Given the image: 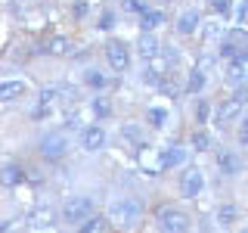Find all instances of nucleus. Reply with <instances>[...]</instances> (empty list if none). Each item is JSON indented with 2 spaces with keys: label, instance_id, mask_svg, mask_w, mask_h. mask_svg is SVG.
I'll use <instances>...</instances> for the list:
<instances>
[{
  "label": "nucleus",
  "instance_id": "obj_1",
  "mask_svg": "<svg viewBox=\"0 0 248 233\" xmlns=\"http://www.w3.org/2000/svg\"><path fill=\"white\" fill-rule=\"evenodd\" d=\"M143 217H146V208H143V202H140L137 196H121V199H115L112 205H108V221L115 224L118 230H137L140 224H143Z\"/></svg>",
  "mask_w": 248,
  "mask_h": 233
},
{
  "label": "nucleus",
  "instance_id": "obj_2",
  "mask_svg": "<svg viewBox=\"0 0 248 233\" xmlns=\"http://www.w3.org/2000/svg\"><path fill=\"white\" fill-rule=\"evenodd\" d=\"M68 150H72V137H68V131H50V134H44L41 140H37V152H41V159H46V162L65 159Z\"/></svg>",
  "mask_w": 248,
  "mask_h": 233
},
{
  "label": "nucleus",
  "instance_id": "obj_3",
  "mask_svg": "<svg viewBox=\"0 0 248 233\" xmlns=\"http://www.w3.org/2000/svg\"><path fill=\"white\" fill-rule=\"evenodd\" d=\"M245 106H248V84L236 87V93H232L230 100H223V103L214 109V124H217V128L230 124L232 118H239V115L245 112Z\"/></svg>",
  "mask_w": 248,
  "mask_h": 233
},
{
  "label": "nucleus",
  "instance_id": "obj_4",
  "mask_svg": "<svg viewBox=\"0 0 248 233\" xmlns=\"http://www.w3.org/2000/svg\"><path fill=\"white\" fill-rule=\"evenodd\" d=\"M62 221L65 224H78L81 227L84 221H90L93 215H96V199H90V196H72V199H65V205H62Z\"/></svg>",
  "mask_w": 248,
  "mask_h": 233
},
{
  "label": "nucleus",
  "instance_id": "obj_5",
  "mask_svg": "<svg viewBox=\"0 0 248 233\" xmlns=\"http://www.w3.org/2000/svg\"><path fill=\"white\" fill-rule=\"evenodd\" d=\"M155 224H158L161 233H189V217L174 205H161L155 212Z\"/></svg>",
  "mask_w": 248,
  "mask_h": 233
},
{
  "label": "nucleus",
  "instance_id": "obj_6",
  "mask_svg": "<svg viewBox=\"0 0 248 233\" xmlns=\"http://www.w3.org/2000/svg\"><path fill=\"white\" fill-rule=\"evenodd\" d=\"M223 81L232 84V87H242L248 81V53H239L236 59H227V66H223Z\"/></svg>",
  "mask_w": 248,
  "mask_h": 233
},
{
  "label": "nucleus",
  "instance_id": "obj_7",
  "mask_svg": "<svg viewBox=\"0 0 248 233\" xmlns=\"http://www.w3.org/2000/svg\"><path fill=\"white\" fill-rule=\"evenodd\" d=\"M106 59H108V66H112L115 72H127V66H130V50H127V44L118 41V37H112V41L106 44Z\"/></svg>",
  "mask_w": 248,
  "mask_h": 233
},
{
  "label": "nucleus",
  "instance_id": "obj_8",
  "mask_svg": "<svg viewBox=\"0 0 248 233\" xmlns=\"http://www.w3.org/2000/svg\"><path fill=\"white\" fill-rule=\"evenodd\" d=\"M202 190H205V174L199 168H186L180 174V193L186 199H196Z\"/></svg>",
  "mask_w": 248,
  "mask_h": 233
},
{
  "label": "nucleus",
  "instance_id": "obj_9",
  "mask_svg": "<svg viewBox=\"0 0 248 233\" xmlns=\"http://www.w3.org/2000/svg\"><path fill=\"white\" fill-rule=\"evenodd\" d=\"M183 162H186V150H180V146H168V150L158 152L152 174H158V171H168V168H177V165H183Z\"/></svg>",
  "mask_w": 248,
  "mask_h": 233
},
{
  "label": "nucleus",
  "instance_id": "obj_10",
  "mask_svg": "<svg viewBox=\"0 0 248 233\" xmlns=\"http://www.w3.org/2000/svg\"><path fill=\"white\" fill-rule=\"evenodd\" d=\"M28 224H31V227H37V230L53 227V224H56V208H53L50 202H41V205L28 215Z\"/></svg>",
  "mask_w": 248,
  "mask_h": 233
},
{
  "label": "nucleus",
  "instance_id": "obj_11",
  "mask_svg": "<svg viewBox=\"0 0 248 233\" xmlns=\"http://www.w3.org/2000/svg\"><path fill=\"white\" fill-rule=\"evenodd\" d=\"M81 146L87 152H99V150H103V146H106V128H103V124H90V128H84Z\"/></svg>",
  "mask_w": 248,
  "mask_h": 233
},
{
  "label": "nucleus",
  "instance_id": "obj_12",
  "mask_svg": "<svg viewBox=\"0 0 248 233\" xmlns=\"http://www.w3.org/2000/svg\"><path fill=\"white\" fill-rule=\"evenodd\" d=\"M22 181H25V165H19V162H3V168H0V183L19 186Z\"/></svg>",
  "mask_w": 248,
  "mask_h": 233
},
{
  "label": "nucleus",
  "instance_id": "obj_13",
  "mask_svg": "<svg viewBox=\"0 0 248 233\" xmlns=\"http://www.w3.org/2000/svg\"><path fill=\"white\" fill-rule=\"evenodd\" d=\"M217 168H220L227 177H236L239 171H242V162H239V155L232 150H220L217 152Z\"/></svg>",
  "mask_w": 248,
  "mask_h": 233
},
{
  "label": "nucleus",
  "instance_id": "obj_14",
  "mask_svg": "<svg viewBox=\"0 0 248 233\" xmlns=\"http://www.w3.org/2000/svg\"><path fill=\"white\" fill-rule=\"evenodd\" d=\"M158 47H161L158 37L149 34V31H143V34H140V41H137V53L143 59H155V56H158Z\"/></svg>",
  "mask_w": 248,
  "mask_h": 233
},
{
  "label": "nucleus",
  "instance_id": "obj_15",
  "mask_svg": "<svg viewBox=\"0 0 248 233\" xmlns=\"http://www.w3.org/2000/svg\"><path fill=\"white\" fill-rule=\"evenodd\" d=\"M121 137L127 140L134 150H146V137H143V128L134 121H127V124H121Z\"/></svg>",
  "mask_w": 248,
  "mask_h": 233
},
{
  "label": "nucleus",
  "instance_id": "obj_16",
  "mask_svg": "<svg viewBox=\"0 0 248 233\" xmlns=\"http://www.w3.org/2000/svg\"><path fill=\"white\" fill-rule=\"evenodd\" d=\"M25 97V84L22 81H3L0 84V100L3 103H16V100Z\"/></svg>",
  "mask_w": 248,
  "mask_h": 233
},
{
  "label": "nucleus",
  "instance_id": "obj_17",
  "mask_svg": "<svg viewBox=\"0 0 248 233\" xmlns=\"http://www.w3.org/2000/svg\"><path fill=\"white\" fill-rule=\"evenodd\" d=\"M199 25H202L199 10H186L180 19H177V31H180V34H192V31H196Z\"/></svg>",
  "mask_w": 248,
  "mask_h": 233
},
{
  "label": "nucleus",
  "instance_id": "obj_18",
  "mask_svg": "<svg viewBox=\"0 0 248 233\" xmlns=\"http://www.w3.org/2000/svg\"><path fill=\"white\" fill-rule=\"evenodd\" d=\"M108 227H112V221L103 215H93L90 221H84L81 227H78V233H108Z\"/></svg>",
  "mask_w": 248,
  "mask_h": 233
},
{
  "label": "nucleus",
  "instance_id": "obj_19",
  "mask_svg": "<svg viewBox=\"0 0 248 233\" xmlns=\"http://www.w3.org/2000/svg\"><path fill=\"white\" fill-rule=\"evenodd\" d=\"M161 22H165V13H161V10H146L143 16H140V28H143V31L158 28Z\"/></svg>",
  "mask_w": 248,
  "mask_h": 233
},
{
  "label": "nucleus",
  "instance_id": "obj_20",
  "mask_svg": "<svg viewBox=\"0 0 248 233\" xmlns=\"http://www.w3.org/2000/svg\"><path fill=\"white\" fill-rule=\"evenodd\" d=\"M205 81H208V78H205V68H202V66H192L189 81H186V90H189V93H199L202 87H205Z\"/></svg>",
  "mask_w": 248,
  "mask_h": 233
},
{
  "label": "nucleus",
  "instance_id": "obj_21",
  "mask_svg": "<svg viewBox=\"0 0 248 233\" xmlns=\"http://www.w3.org/2000/svg\"><path fill=\"white\" fill-rule=\"evenodd\" d=\"M84 84L93 90H103V87H108V78L103 72H96V68H90V72H84Z\"/></svg>",
  "mask_w": 248,
  "mask_h": 233
},
{
  "label": "nucleus",
  "instance_id": "obj_22",
  "mask_svg": "<svg viewBox=\"0 0 248 233\" xmlns=\"http://www.w3.org/2000/svg\"><path fill=\"white\" fill-rule=\"evenodd\" d=\"M46 50L53 53V56H68L72 53V41L68 37H50V47Z\"/></svg>",
  "mask_w": 248,
  "mask_h": 233
},
{
  "label": "nucleus",
  "instance_id": "obj_23",
  "mask_svg": "<svg viewBox=\"0 0 248 233\" xmlns=\"http://www.w3.org/2000/svg\"><path fill=\"white\" fill-rule=\"evenodd\" d=\"M232 221H236V205H220L217 208V224H220V227H230Z\"/></svg>",
  "mask_w": 248,
  "mask_h": 233
},
{
  "label": "nucleus",
  "instance_id": "obj_24",
  "mask_svg": "<svg viewBox=\"0 0 248 233\" xmlns=\"http://www.w3.org/2000/svg\"><path fill=\"white\" fill-rule=\"evenodd\" d=\"M90 109H93V115H96V118H108V115H112V103H108V100H103V97L93 100Z\"/></svg>",
  "mask_w": 248,
  "mask_h": 233
},
{
  "label": "nucleus",
  "instance_id": "obj_25",
  "mask_svg": "<svg viewBox=\"0 0 248 233\" xmlns=\"http://www.w3.org/2000/svg\"><path fill=\"white\" fill-rule=\"evenodd\" d=\"M149 124H152V128H165V124H168V112L161 106H152L149 109Z\"/></svg>",
  "mask_w": 248,
  "mask_h": 233
},
{
  "label": "nucleus",
  "instance_id": "obj_26",
  "mask_svg": "<svg viewBox=\"0 0 248 233\" xmlns=\"http://www.w3.org/2000/svg\"><path fill=\"white\" fill-rule=\"evenodd\" d=\"M208 146H211V137H208L205 131H196V134H192V150H196V152H205Z\"/></svg>",
  "mask_w": 248,
  "mask_h": 233
},
{
  "label": "nucleus",
  "instance_id": "obj_27",
  "mask_svg": "<svg viewBox=\"0 0 248 233\" xmlns=\"http://www.w3.org/2000/svg\"><path fill=\"white\" fill-rule=\"evenodd\" d=\"M124 10L127 13H137V16H143L149 6H146V0H124Z\"/></svg>",
  "mask_w": 248,
  "mask_h": 233
},
{
  "label": "nucleus",
  "instance_id": "obj_28",
  "mask_svg": "<svg viewBox=\"0 0 248 233\" xmlns=\"http://www.w3.org/2000/svg\"><path fill=\"white\" fill-rule=\"evenodd\" d=\"M208 115H211L208 103H205V100H199V103H196V121H199V124H208Z\"/></svg>",
  "mask_w": 248,
  "mask_h": 233
},
{
  "label": "nucleus",
  "instance_id": "obj_29",
  "mask_svg": "<svg viewBox=\"0 0 248 233\" xmlns=\"http://www.w3.org/2000/svg\"><path fill=\"white\" fill-rule=\"evenodd\" d=\"M72 13H75V19H84V16H87V0H75Z\"/></svg>",
  "mask_w": 248,
  "mask_h": 233
},
{
  "label": "nucleus",
  "instance_id": "obj_30",
  "mask_svg": "<svg viewBox=\"0 0 248 233\" xmlns=\"http://www.w3.org/2000/svg\"><path fill=\"white\" fill-rule=\"evenodd\" d=\"M239 143H242V146L248 143V112L242 115V124H239Z\"/></svg>",
  "mask_w": 248,
  "mask_h": 233
},
{
  "label": "nucleus",
  "instance_id": "obj_31",
  "mask_svg": "<svg viewBox=\"0 0 248 233\" xmlns=\"http://www.w3.org/2000/svg\"><path fill=\"white\" fill-rule=\"evenodd\" d=\"M112 25H115V16L112 13H103V16H99V28H103V31H108Z\"/></svg>",
  "mask_w": 248,
  "mask_h": 233
},
{
  "label": "nucleus",
  "instance_id": "obj_32",
  "mask_svg": "<svg viewBox=\"0 0 248 233\" xmlns=\"http://www.w3.org/2000/svg\"><path fill=\"white\" fill-rule=\"evenodd\" d=\"M214 10L227 16V13H230V0H214Z\"/></svg>",
  "mask_w": 248,
  "mask_h": 233
},
{
  "label": "nucleus",
  "instance_id": "obj_33",
  "mask_svg": "<svg viewBox=\"0 0 248 233\" xmlns=\"http://www.w3.org/2000/svg\"><path fill=\"white\" fill-rule=\"evenodd\" d=\"M205 34H208V37H220V25H217V22H211V25L205 28Z\"/></svg>",
  "mask_w": 248,
  "mask_h": 233
},
{
  "label": "nucleus",
  "instance_id": "obj_34",
  "mask_svg": "<svg viewBox=\"0 0 248 233\" xmlns=\"http://www.w3.org/2000/svg\"><path fill=\"white\" fill-rule=\"evenodd\" d=\"M158 3H170V0H158Z\"/></svg>",
  "mask_w": 248,
  "mask_h": 233
},
{
  "label": "nucleus",
  "instance_id": "obj_35",
  "mask_svg": "<svg viewBox=\"0 0 248 233\" xmlns=\"http://www.w3.org/2000/svg\"><path fill=\"white\" fill-rule=\"evenodd\" d=\"M239 233H248V227H245V230H239Z\"/></svg>",
  "mask_w": 248,
  "mask_h": 233
}]
</instances>
